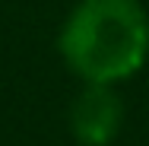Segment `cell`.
I'll use <instances>...</instances> for the list:
<instances>
[{"mask_svg":"<svg viewBox=\"0 0 149 146\" xmlns=\"http://www.w3.org/2000/svg\"><path fill=\"white\" fill-rule=\"evenodd\" d=\"M67 67L95 86H111L143 67L149 19L136 0H79L60 29Z\"/></svg>","mask_w":149,"mask_h":146,"instance_id":"6da1fadb","label":"cell"},{"mask_svg":"<svg viewBox=\"0 0 149 146\" xmlns=\"http://www.w3.org/2000/svg\"><path fill=\"white\" fill-rule=\"evenodd\" d=\"M120 117H124V108H120V98L114 95V89L89 83L70 108V127L79 143L108 146L120 130Z\"/></svg>","mask_w":149,"mask_h":146,"instance_id":"7a4b0ae2","label":"cell"}]
</instances>
